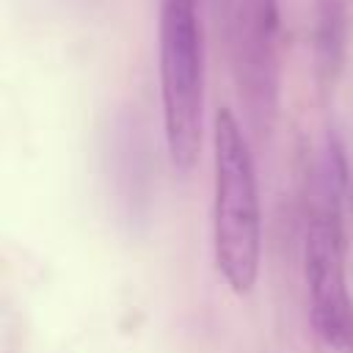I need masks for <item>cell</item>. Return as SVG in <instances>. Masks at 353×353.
<instances>
[{
  "label": "cell",
  "instance_id": "277c9868",
  "mask_svg": "<svg viewBox=\"0 0 353 353\" xmlns=\"http://www.w3.org/2000/svg\"><path fill=\"white\" fill-rule=\"evenodd\" d=\"M303 281L314 334L334 350L353 345V303L345 279V234L336 204L320 201L303 232Z\"/></svg>",
  "mask_w": 353,
  "mask_h": 353
},
{
  "label": "cell",
  "instance_id": "7a4b0ae2",
  "mask_svg": "<svg viewBox=\"0 0 353 353\" xmlns=\"http://www.w3.org/2000/svg\"><path fill=\"white\" fill-rule=\"evenodd\" d=\"M160 108L171 168H196L204 138V30L199 0H160Z\"/></svg>",
  "mask_w": 353,
  "mask_h": 353
},
{
  "label": "cell",
  "instance_id": "8992f818",
  "mask_svg": "<svg viewBox=\"0 0 353 353\" xmlns=\"http://www.w3.org/2000/svg\"><path fill=\"white\" fill-rule=\"evenodd\" d=\"M237 3H240V0H207V11H210L215 28H218L223 36H226V30H229V22H232V17H234Z\"/></svg>",
  "mask_w": 353,
  "mask_h": 353
},
{
  "label": "cell",
  "instance_id": "3957f363",
  "mask_svg": "<svg viewBox=\"0 0 353 353\" xmlns=\"http://www.w3.org/2000/svg\"><path fill=\"white\" fill-rule=\"evenodd\" d=\"M232 74L254 135L270 132L281 97L279 0H240L226 30Z\"/></svg>",
  "mask_w": 353,
  "mask_h": 353
},
{
  "label": "cell",
  "instance_id": "5b68a950",
  "mask_svg": "<svg viewBox=\"0 0 353 353\" xmlns=\"http://www.w3.org/2000/svg\"><path fill=\"white\" fill-rule=\"evenodd\" d=\"M314 66L323 85H331L342 66L347 52V8L345 0H320L317 17H314Z\"/></svg>",
  "mask_w": 353,
  "mask_h": 353
},
{
  "label": "cell",
  "instance_id": "6da1fadb",
  "mask_svg": "<svg viewBox=\"0 0 353 353\" xmlns=\"http://www.w3.org/2000/svg\"><path fill=\"white\" fill-rule=\"evenodd\" d=\"M212 256L234 295H248L262 265V201L248 135L229 108L212 121Z\"/></svg>",
  "mask_w": 353,
  "mask_h": 353
}]
</instances>
